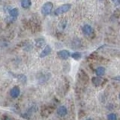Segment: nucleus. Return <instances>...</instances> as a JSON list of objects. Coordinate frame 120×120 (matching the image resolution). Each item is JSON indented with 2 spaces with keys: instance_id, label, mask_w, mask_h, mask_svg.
<instances>
[{
  "instance_id": "obj_18",
  "label": "nucleus",
  "mask_w": 120,
  "mask_h": 120,
  "mask_svg": "<svg viewBox=\"0 0 120 120\" xmlns=\"http://www.w3.org/2000/svg\"><path fill=\"white\" fill-rule=\"evenodd\" d=\"M86 120H92L91 119H86Z\"/></svg>"
},
{
  "instance_id": "obj_13",
  "label": "nucleus",
  "mask_w": 120,
  "mask_h": 120,
  "mask_svg": "<svg viewBox=\"0 0 120 120\" xmlns=\"http://www.w3.org/2000/svg\"><path fill=\"white\" fill-rule=\"evenodd\" d=\"M107 120H117V117L114 113H110L107 116Z\"/></svg>"
},
{
  "instance_id": "obj_5",
  "label": "nucleus",
  "mask_w": 120,
  "mask_h": 120,
  "mask_svg": "<svg viewBox=\"0 0 120 120\" xmlns=\"http://www.w3.org/2000/svg\"><path fill=\"white\" fill-rule=\"evenodd\" d=\"M20 90L17 86H14V87H13L10 91V95L11 97L14 98H17L19 95H20Z\"/></svg>"
},
{
  "instance_id": "obj_16",
  "label": "nucleus",
  "mask_w": 120,
  "mask_h": 120,
  "mask_svg": "<svg viewBox=\"0 0 120 120\" xmlns=\"http://www.w3.org/2000/svg\"><path fill=\"white\" fill-rule=\"evenodd\" d=\"M112 80H117V81H120V76L116 77H112Z\"/></svg>"
},
{
  "instance_id": "obj_6",
  "label": "nucleus",
  "mask_w": 120,
  "mask_h": 120,
  "mask_svg": "<svg viewBox=\"0 0 120 120\" xmlns=\"http://www.w3.org/2000/svg\"><path fill=\"white\" fill-rule=\"evenodd\" d=\"M50 52H51V47L49 46V45H47V46L45 47V48L43 50V51L41 52L40 57L41 58L45 57V56H48L49 54H50Z\"/></svg>"
},
{
  "instance_id": "obj_11",
  "label": "nucleus",
  "mask_w": 120,
  "mask_h": 120,
  "mask_svg": "<svg viewBox=\"0 0 120 120\" xmlns=\"http://www.w3.org/2000/svg\"><path fill=\"white\" fill-rule=\"evenodd\" d=\"M9 14H10V16L11 17H13V18L17 17L18 16V14H19L17 8H13V9H11L9 11Z\"/></svg>"
},
{
  "instance_id": "obj_9",
  "label": "nucleus",
  "mask_w": 120,
  "mask_h": 120,
  "mask_svg": "<svg viewBox=\"0 0 120 120\" xmlns=\"http://www.w3.org/2000/svg\"><path fill=\"white\" fill-rule=\"evenodd\" d=\"M95 73L98 76L101 77L105 74V68L104 67H98L95 71Z\"/></svg>"
},
{
  "instance_id": "obj_7",
  "label": "nucleus",
  "mask_w": 120,
  "mask_h": 120,
  "mask_svg": "<svg viewBox=\"0 0 120 120\" xmlns=\"http://www.w3.org/2000/svg\"><path fill=\"white\" fill-rule=\"evenodd\" d=\"M68 112L67 108L65 106H60L57 110V113L60 116H65Z\"/></svg>"
},
{
  "instance_id": "obj_3",
  "label": "nucleus",
  "mask_w": 120,
  "mask_h": 120,
  "mask_svg": "<svg viewBox=\"0 0 120 120\" xmlns=\"http://www.w3.org/2000/svg\"><path fill=\"white\" fill-rule=\"evenodd\" d=\"M82 32H83V34L85 35L90 36L93 34L94 30H93V29L91 26L85 25V26H83V27H82Z\"/></svg>"
},
{
  "instance_id": "obj_2",
  "label": "nucleus",
  "mask_w": 120,
  "mask_h": 120,
  "mask_svg": "<svg viewBox=\"0 0 120 120\" xmlns=\"http://www.w3.org/2000/svg\"><path fill=\"white\" fill-rule=\"evenodd\" d=\"M52 2H47L43 5L42 8H41V13L44 15H48L51 13V11L52 9Z\"/></svg>"
},
{
  "instance_id": "obj_20",
  "label": "nucleus",
  "mask_w": 120,
  "mask_h": 120,
  "mask_svg": "<svg viewBox=\"0 0 120 120\" xmlns=\"http://www.w3.org/2000/svg\"><path fill=\"white\" fill-rule=\"evenodd\" d=\"M119 99H120V94H119Z\"/></svg>"
},
{
  "instance_id": "obj_4",
  "label": "nucleus",
  "mask_w": 120,
  "mask_h": 120,
  "mask_svg": "<svg viewBox=\"0 0 120 120\" xmlns=\"http://www.w3.org/2000/svg\"><path fill=\"white\" fill-rule=\"evenodd\" d=\"M58 56L62 59H67L70 56V52L66 50H60L57 52Z\"/></svg>"
},
{
  "instance_id": "obj_14",
  "label": "nucleus",
  "mask_w": 120,
  "mask_h": 120,
  "mask_svg": "<svg viewBox=\"0 0 120 120\" xmlns=\"http://www.w3.org/2000/svg\"><path fill=\"white\" fill-rule=\"evenodd\" d=\"M43 44H44V41L43 39H38L37 41V44L36 45L38 47H41Z\"/></svg>"
},
{
  "instance_id": "obj_17",
  "label": "nucleus",
  "mask_w": 120,
  "mask_h": 120,
  "mask_svg": "<svg viewBox=\"0 0 120 120\" xmlns=\"http://www.w3.org/2000/svg\"><path fill=\"white\" fill-rule=\"evenodd\" d=\"M5 120H11V119H9V118H6Z\"/></svg>"
},
{
  "instance_id": "obj_10",
  "label": "nucleus",
  "mask_w": 120,
  "mask_h": 120,
  "mask_svg": "<svg viewBox=\"0 0 120 120\" xmlns=\"http://www.w3.org/2000/svg\"><path fill=\"white\" fill-rule=\"evenodd\" d=\"M92 82L93 84L96 86H98L101 84V82H102V79L101 77H93L92 78Z\"/></svg>"
},
{
  "instance_id": "obj_12",
  "label": "nucleus",
  "mask_w": 120,
  "mask_h": 120,
  "mask_svg": "<svg viewBox=\"0 0 120 120\" xmlns=\"http://www.w3.org/2000/svg\"><path fill=\"white\" fill-rule=\"evenodd\" d=\"M71 57L75 60H79L81 58V53L80 52H75L71 55Z\"/></svg>"
},
{
  "instance_id": "obj_1",
  "label": "nucleus",
  "mask_w": 120,
  "mask_h": 120,
  "mask_svg": "<svg viewBox=\"0 0 120 120\" xmlns=\"http://www.w3.org/2000/svg\"><path fill=\"white\" fill-rule=\"evenodd\" d=\"M71 8V5L70 4H65V5H62L61 6H59L58 8H56L55 11V15H60V14H62L64 13H66L68 12Z\"/></svg>"
},
{
  "instance_id": "obj_15",
  "label": "nucleus",
  "mask_w": 120,
  "mask_h": 120,
  "mask_svg": "<svg viewBox=\"0 0 120 120\" xmlns=\"http://www.w3.org/2000/svg\"><path fill=\"white\" fill-rule=\"evenodd\" d=\"M19 79H20L22 82H25L26 81V77L24 75H20V76H19Z\"/></svg>"
},
{
  "instance_id": "obj_19",
  "label": "nucleus",
  "mask_w": 120,
  "mask_h": 120,
  "mask_svg": "<svg viewBox=\"0 0 120 120\" xmlns=\"http://www.w3.org/2000/svg\"><path fill=\"white\" fill-rule=\"evenodd\" d=\"M112 2H115V1H116V0H112Z\"/></svg>"
},
{
  "instance_id": "obj_8",
  "label": "nucleus",
  "mask_w": 120,
  "mask_h": 120,
  "mask_svg": "<svg viewBox=\"0 0 120 120\" xmlns=\"http://www.w3.org/2000/svg\"><path fill=\"white\" fill-rule=\"evenodd\" d=\"M32 5L31 0H21V6L23 8H28Z\"/></svg>"
}]
</instances>
